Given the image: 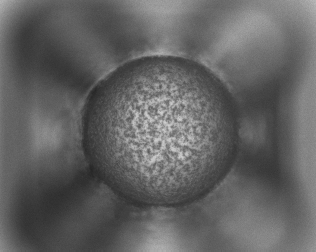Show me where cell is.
Segmentation results:
<instances>
[{"instance_id": "cell-1", "label": "cell", "mask_w": 316, "mask_h": 252, "mask_svg": "<svg viewBox=\"0 0 316 252\" xmlns=\"http://www.w3.org/2000/svg\"><path fill=\"white\" fill-rule=\"evenodd\" d=\"M85 130L102 170L123 180L162 184L196 167L206 126L194 90L160 76L102 89L88 112Z\"/></svg>"}]
</instances>
